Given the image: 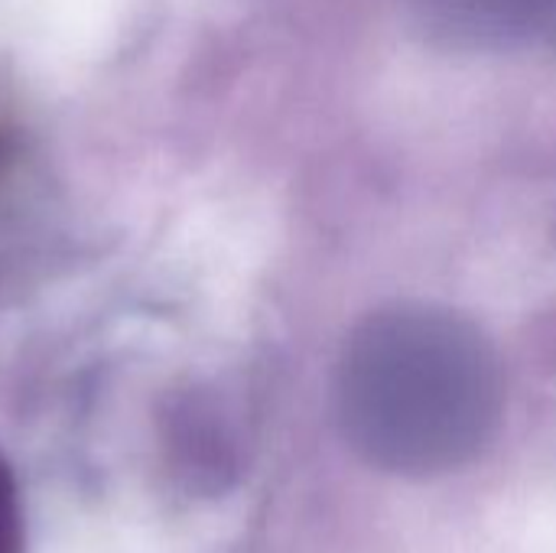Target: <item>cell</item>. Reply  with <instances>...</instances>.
Wrapping results in <instances>:
<instances>
[{
	"instance_id": "cell-3",
	"label": "cell",
	"mask_w": 556,
	"mask_h": 553,
	"mask_svg": "<svg viewBox=\"0 0 556 553\" xmlns=\"http://www.w3.org/2000/svg\"><path fill=\"white\" fill-rule=\"evenodd\" d=\"M0 553H23V515L16 482L0 460Z\"/></svg>"
},
{
	"instance_id": "cell-1",
	"label": "cell",
	"mask_w": 556,
	"mask_h": 553,
	"mask_svg": "<svg viewBox=\"0 0 556 553\" xmlns=\"http://www.w3.org/2000/svg\"><path fill=\"white\" fill-rule=\"evenodd\" d=\"M336 401L349 443L368 463L430 476L489 443L502 417V368L469 319L404 303L349 336Z\"/></svg>"
},
{
	"instance_id": "cell-2",
	"label": "cell",
	"mask_w": 556,
	"mask_h": 553,
	"mask_svg": "<svg viewBox=\"0 0 556 553\" xmlns=\"http://www.w3.org/2000/svg\"><path fill=\"white\" fill-rule=\"evenodd\" d=\"M427 10L476 39H534L556 29V0H424Z\"/></svg>"
}]
</instances>
